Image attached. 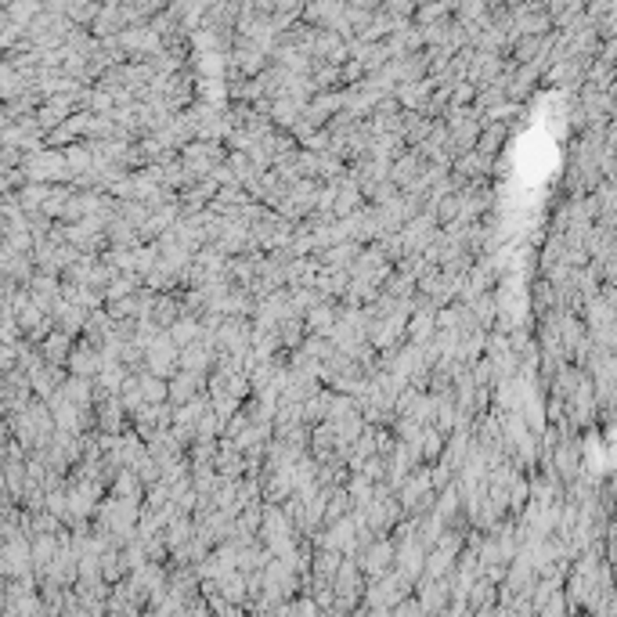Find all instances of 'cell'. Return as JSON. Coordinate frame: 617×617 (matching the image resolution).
I'll return each mask as SVG.
<instances>
[{
    "instance_id": "1",
    "label": "cell",
    "mask_w": 617,
    "mask_h": 617,
    "mask_svg": "<svg viewBox=\"0 0 617 617\" xmlns=\"http://www.w3.org/2000/svg\"><path fill=\"white\" fill-rule=\"evenodd\" d=\"M69 365H73L76 372L83 376V372H90V368H98V354H87V350H80V354H73V358H69Z\"/></svg>"
}]
</instances>
